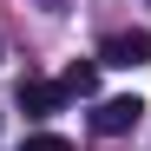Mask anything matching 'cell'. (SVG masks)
<instances>
[{"label":"cell","instance_id":"277c9868","mask_svg":"<svg viewBox=\"0 0 151 151\" xmlns=\"http://www.w3.org/2000/svg\"><path fill=\"white\" fill-rule=\"evenodd\" d=\"M92 86H99V59H72V66H66V79H59V92H66V99H72V92L86 99Z\"/></svg>","mask_w":151,"mask_h":151},{"label":"cell","instance_id":"3957f363","mask_svg":"<svg viewBox=\"0 0 151 151\" xmlns=\"http://www.w3.org/2000/svg\"><path fill=\"white\" fill-rule=\"evenodd\" d=\"M20 105H27L33 118H46V112H59V105H66V92H59L53 79H20Z\"/></svg>","mask_w":151,"mask_h":151},{"label":"cell","instance_id":"6da1fadb","mask_svg":"<svg viewBox=\"0 0 151 151\" xmlns=\"http://www.w3.org/2000/svg\"><path fill=\"white\" fill-rule=\"evenodd\" d=\"M145 59H151V33L145 27H125V33H112L105 46H99V66H118V72H132Z\"/></svg>","mask_w":151,"mask_h":151},{"label":"cell","instance_id":"7a4b0ae2","mask_svg":"<svg viewBox=\"0 0 151 151\" xmlns=\"http://www.w3.org/2000/svg\"><path fill=\"white\" fill-rule=\"evenodd\" d=\"M138 118H145V99H105V105L92 112V132L99 138H125Z\"/></svg>","mask_w":151,"mask_h":151},{"label":"cell","instance_id":"5b68a950","mask_svg":"<svg viewBox=\"0 0 151 151\" xmlns=\"http://www.w3.org/2000/svg\"><path fill=\"white\" fill-rule=\"evenodd\" d=\"M20 151H72V138H59V132H33Z\"/></svg>","mask_w":151,"mask_h":151}]
</instances>
